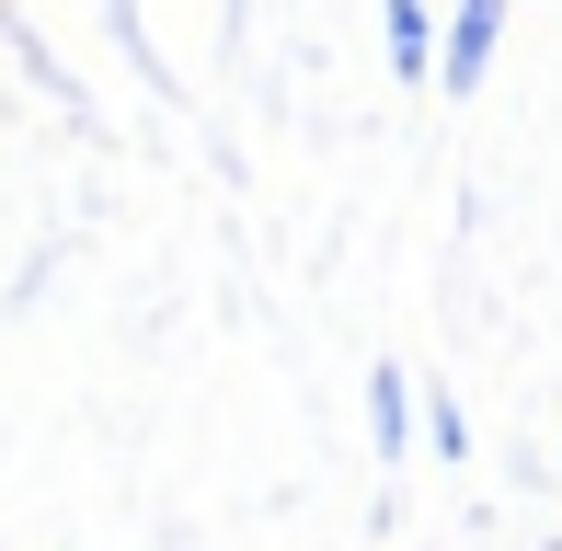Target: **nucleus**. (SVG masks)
Returning <instances> with one entry per match:
<instances>
[{"label":"nucleus","mask_w":562,"mask_h":551,"mask_svg":"<svg viewBox=\"0 0 562 551\" xmlns=\"http://www.w3.org/2000/svg\"><path fill=\"white\" fill-rule=\"evenodd\" d=\"M391 58L425 69V12H414V0H391Z\"/></svg>","instance_id":"2"},{"label":"nucleus","mask_w":562,"mask_h":551,"mask_svg":"<svg viewBox=\"0 0 562 551\" xmlns=\"http://www.w3.org/2000/svg\"><path fill=\"white\" fill-rule=\"evenodd\" d=\"M482 46H494V0H471V12H459V58H448L459 81H471V69H482Z\"/></svg>","instance_id":"1"}]
</instances>
